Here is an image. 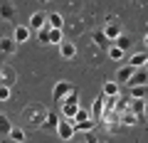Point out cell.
<instances>
[{"label":"cell","instance_id":"obj_5","mask_svg":"<svg viewBox=\"0 0 148 143\" xmlns=\"http://www.w3.org/2000/svg\"><path fill=\"white\" fill-rule=\"evenodd\" d=\"M15 49H17V42L12 40V35H5V37H0V54H15Z\"/></svg>","mask_w":148,"mask_h":143},{"label":"cell","instance_id":"obj_1","mask_svg":"<svg viewBox=\"0 0 148 143\" xmlns=\"http://www.w3.org/2000/svg\"><path fill=\"white\" fill-rule=\"evenodd\" d=\"M45 114H47V109H45L42 104H30V106H25V109H22V116H25V121L32 123V126H37V128H40V123H42Z\"/></svg>","mask_w":148,"mask_h":143},{"label":"cell","instance_id":"obj_23","mask_svg":"<svg viewBox=\"0 0 148 143\" xmlns=\"http://www.w3.org/2000/svg\"><path fill=\"white\" fill-rule=\"evenodd\" d=\"M131 89V99H141V96H146V84H133L128 86Z\"/></svg>","mask_w":148,"mask_h":143},{"label":"cell","instance_id":"obj_7","mask_svg":"<svg viewBox=\"0 0 148 143\" xmlns=\"http://www.w3.org/2000/svg\"><path fill=\"white\" fill-rule=\"evenodd\" d=\"M104 104H106V94H99L94 99V104H91V118H94V121H99L101 118V111H104Z\"/></svg>","mask_w":148,"mask_h":143},{"label":"cell","instance_id":"obj_15","mask_svg":"<svg viewBox=\"0 0 148 143\" xmlns=\"http://www.w3.org/2000/svg\"><path fill=\"white\" fill-rule=\"evenodd\" d=\"M133 72H136V67H131V64L121 67V69H119V74H116V81H119V84H126V81H128V77H131Z\"/></svg>","mask_w":148,"mask_h":143},{"label":"cell","instance_id":"obj_25","mask_svg":"<svg viewBox=\"0 0 148 143\" xmlns=\"http://www.w3.org/2000/svg\"><path fill=\"white\" fill-rule=\"evenodd\" d=\"M35 35H37V40H40V44H49V37H47V25H45V27H40V30H37Z\"/></svg>","mask_w":148,"mask_h":143},{"label":"cell","instance_id":"obj_13","mask_svg":"<svg viewBox=\"0 0 148 143\" xmlns=\"http://www.w3.org/2000/svg\"><path fill=\"white\" fill-rule=\"evenodd\" d=\"M72 89H74V86L69 84V81H57V84H54V89H52V94H54V99H62V96L69 94Z\"/></svg>","mask_w":148,"mask_h":143},{"label":"cell","instance_id":"obj_26","mask_svg":"<svg viewBox=\"0 0 148 143\" xmlns=\"http://www.w3.org/2000/svg\"><path fill=\"white\" fill-rule=\"evenodd\" d=\"M94 42L99 44V47H109V40H106L104 32H94Z\"/></svg>","mask_w":148,"mask_h":143},{"label":"cell","instance_id":"obj_24","mask_svg":"<svg viewBox=\"0 0 148 143\" xmlns=\"http://www.w3.org/2000/svg\"><path fill=\"white\" fill-rule=\"evenodd\" d=\"M114 44H116V47H121V49H123V52H126V49H128V47H131V40H128V37H126V35H123V32H121V35H119V37H116V40H114Z\"/></svg>","mask_w":148,"mask_h":143},{"label":"cell","instance_id":"obj_6","mask_svg":"<svg viewBox=\"0 0 148 143\" xmlns=\"http://www.w3.org/2000/svg\"><path fill=\"white\" fill-rule=\"evenodd\" d=\"M30 27L27 25H15V30H12V40H15L17 44H22V42H27V40H30Z\"/></svg>","mask_w":148,"mask_h":143},{"label":"cell","instance_id":"obj_28","mask_svg":"<svg viewBox=\"0 0 148 143\" xmlns=\"http://www.w3.org/2000/svg\"><path fill=\"white\" fill-rule=\"evenodd\" d=\"M0 74H3V64H0Z\"/></svg>","mask_w":148,"mask_h":143},{"label":"cell","instance_id":"obj_3","mask_svg":"<svg viewBox=\"0 0 148 143\" xmlns=\"http://www.w3.org/2000/svg\"><path fill=\"white\" fill-rule=\"evenodd\" d=\"M45 25H47V12L37 10V12H32V15H30V22H27L30 32H37L40 27H45Z\"/></svg>","mask_w":148,"mask_h":143},{"label":"cell","instance_id":"obj_29","mask_svg":"<svg viewBox=\"0 0 148 143\" xmlns=\"http://www.w3.org/2000/svg\"><path fill=\"white\" fill-rule=\"evenodd\" d=\"M42 3H47V0H42Z\"/></svg>","mask_w":148,"mask_h":143},{"label":"cell","instance_id":"obj_16","mask_svg":"<svg viewBox=\"0 0 148 143\" xmlns=\"http://www.w3.org/2000/svg\"><path fill=\"white\" fill-rule=\"evenodd\" d=\"M47 37H49V44H59L62 42V27H47Z\"/></svg>","mask_w":148,"mask_h":143},{"label":"cell","instance_id":"obj_21","mask_svg":"<svg viewBox=\"0 0 148 143\" xmlns=\"http://www.w3.org/2000/svg\"><path fill=\"white\" fill-rule=\"evenodd\" d=\"M119 86H121L119 81H106V84H104V94L106 96H116L119 94Z\"/></svg>","mask_w":148,"mask_h":143},{"label":"cell","instance_id":"obj_12","mask_svg":"<svg viewBox=\"0 0 148 143\" xmlns=\"http://www.w3.org/2000/svg\"><path fill=\"white\" fill-rule=\"evenodd\" d=\"M133 84H146V69H143V67H136V72L128 77L126 86H133Z\"/></svg>","mask_w":148,"mask_h":143},{"label":"cell","instance_id":"obj_20","mask_svg":"<svg viewBox=\"0 0 148 143\" xmlns=\"http://www.w3.org/2000/svg\"><path fill=\"white\" fill-rule=\"evenodd\" d=\"M123 54H126V52H123L121 47H116V44H111V47H109V57L114 59V62H121V59H123Z\"/></svg>","mask_w":148,"mask_h":143},{"label":"cell","instance_id":"obj_19","mask_svg":"<svg viewBox=\"0 0 148 143\" xmlns=\"http://www.w3.org/2000/svg\"><path fill=\"white\" fill-rule=\"evenodd\" d=\"M12 81H15V72H12V69H5V67H3V74H0V84H8V86H10Z\"/></svg>","mask_w":148,"mask_h":143},{"label":"cell","instance_id":"obj_14","mask_svg":"<svg viewBox=\"0 0 148 143\" xmlns=\"http://www.w3.org/2000/svg\"><path fill=\"white\" fill-rule=\"evenodd\" d=\"M8 138H12L15 143H25V141H27V133H25V128L12 126V128H10V133H8Z\"/></svg>","mask_w":148,"mask_h":143},{"label":"cell","instance_id":"obj_27","mask_svg":"<svg viewBox=\"0 0 148 143\" xmlns=\"http://www.w3.org/2000/svg\"><path fill=\"white\" fill-rule=\"evenodd\" d=\"M8 99H10V86L0 84V101H8Z\"/></svg>","mask_w":148,"mask_h":143},{"label":"cell","instance_id":"obj_18","mask_svg":"<svg viewBox=\"0 0 148 143\" xmlns=\"http://www.w3.org/2000/svg\"><path fill=\"white\" fill-rule=\"evenodd\" d=\"M47 27H64V17L59 12H47Z\"/></svg>","mask_w":148,"mask_h":143},{"label":"cell","instance_id":"obj_22","mask_svg":"<svg viewBox=\"0 0 148 143\" xmlns=\"http://www.w3.org/2000/svg\"><path fill=\"white\" fill-rule=\"evenodd\" d=\"M146 52H141V54H131V62H128V64H131V67H146Z\"/></svg>","mask_w":148,"mask_h":143},{"label":"cell","instance_id":"obj_10","mask_svg":"<svg viewBox=\"0 0 148 143\" xmlns=\"http://www.w3.org/2000/svg\"><path fill=\"white\" fill-rule=\"evenodd\" d=\"M101 32L106 35V40H109V42H114V40H116V37L121 35L123 30H121V25H119V22H109V25H106Z\"/></svg>","mask_w":148,"mask_h":143},{"label":"cell","instance_id":"obj_8","mask_svg":"<svg viewBox=\"0 0 148 143\" xmlns=\"http://www.w3.org/2000/svg\"><path fill=\"white\" fill-rule=\"evenodd\" d=\"M57 121H59V114L47 111L45 118H42V123H40V128H42V131H54V128H57Z\"/></svg>","mask_w":148,"mask_h":143},{"label":"cell","instance_id":"obj_2","mask_svg":"<svg viewBox=\"0 0 148 143\" xmlns=\"http://www.w3.org/2000/svg\"><path fill=\"white\" fill-rule=\"evenodd\" d=\"M54 131H57V136L62 138V141H72V138H74V126H72L69 118H59Z\"/></svg>","mask_w":148,"mask_h":143},{"label":"cell","instance_id":"obj_4","mask_svg":"<svg viewBox=\"0 0 148 143\" xmlns=\"http://www.w3.org/2000/svg\"><path fill=\"white\" fill-rule=\"evenodd\" d=\"M0 20L5 22H15V5L8 0H0Z\"/></svg>","mask_w":148,"mask_h":143},{"label":"cell","instance_id":"obj_17","mask_svg":"<svg viewBox=\"0 0 148 143\" xmlns=\"http://www.w3.org/2000/svg\"><path fill=\"white\" fill-rule=\"evenodd\" d=\"M10 128H12V121L8 118V114H3V111H0V138H3V136H8V133H10Z\"/></svg>","mask_w":148,"mask_h":143},{"label":"cell","instance_id":"obj_11","mask_svg":"<svg viewBox=\"0 0 148 143\" xmlns=\"http://www.w3.org/2000/svg\"><path fill=\"white\" fill-rule=\"evenodd\" d=\"M59 54H62L64 59H74L77 57V47H74V42H59Z\"/></svg>","mask_w":148,"mask_h":143},{"label":"cell","instance_id":"obj_9","mask_svg":"<svg viewBox=\"0 0 148 143\" xmlns=\"http://www.w3.org/2000/svg\"><path fill=\"white\" fill-rule=\"evenodd\" d=\"M119 123H121V126H136L138 123V114H133L131 109H126V111L119 114Z\"/></svg>","mask_w":148,"mask_h":143}]
</instances>
